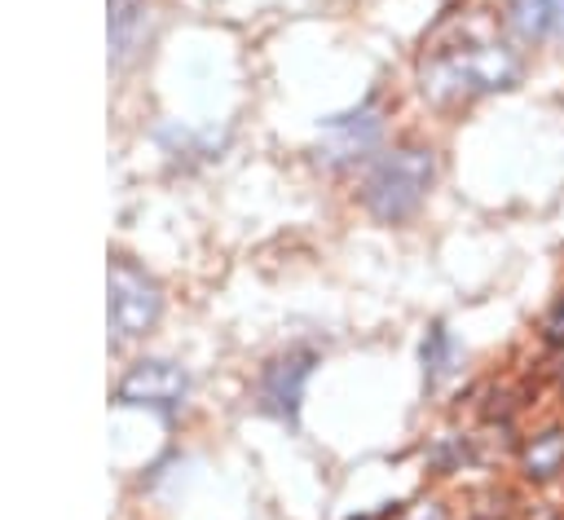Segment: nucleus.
I'll return each mask as SVG.
<instances>
[{
	"instance_id": "obj_1",
	"label": "nucleus",
	"mask_w": 564,
	"mask_h": 520,
	"mask_svg": "<svg viewBox=\"0 0 564 520\" xmlns=\"http://www.w3.org/2000/svg\"><path fill=\"white\" fill-rule=\"evenodd\" d=\"M524 62L502 40H467V44H436L419 62V88L432 106H463L489 93L516 88Z\"/></svg>"
},
{
	"instance_id": "obj_2",
	"label": "nucleus",
	"mask_w": 564,
	"mask_h": 520,
	"mask_svg": "<svg viewBox=\"0 0 564 520\" xmlns=\"http://www.w3.org/2000/svg\"><path fill=\"white\" fill-rule=\"evenodd\" d=\"M432 181H436V154H432V145H414L410 141V145L388 150L370 167V176L361 185V203H366V212L375 220L401 225V220H410L423 207Z\"/></svg>"
},
{
	"instance_id": "obj_3",
	"label": "nucleus",
	"mask_w": 564,
	"mask_h": 520,
	"mask_svg": "<svg viewBox=\"0 0 564 520\" xmlns=\"http://www.w3.org/2000/svg\"><path fill=\"white\" fill-rule=\"evenodd\" d=\"M159 308H163L159 282L132 260H115L110 264V335L115 339L145 335L159 322Z\"/></svg>"
},
{
	"instance_id": "obj_4",
	"label": "nucleus",
	"mask_w": 564,
	"mask_h": 520,
	"mask_svg": "<svg viewBox=\"0 0 564 520\" xmlns=\"http://www.w3.org/2000/svg\"><path fill=\"white\" fill-rule=\"evenodd\" d=\"M317 366V353L313 348H286L282 357H273L264 370H260V383H256V405L282 423H291L300 414V401H304V383Z\"/></svg>"
},
{
	"instance_id": "obj_5",
	"label": "nucleus",
	"mask_w": 564,
	"mask_h": 520,
	"mask_svg": "<svg viewBox=\"0 0 564 520\" xmlns=\"http://www.w3.org/2000/svg\"><path fill=\"white\" fill-rule=\"evenodd\" d=\"M189 397V375L176 361H137L123 383H119V401L123 405H141L154 414H176Z\"/></svg>"
},
{
	"instance_id": "obj_6",
	"label": "nucleus",
	"mask_w": 564,
	"mask_h": 520,
	"mask_svg": "<svg viewBox=\"0 0 564 520\" xmlns=\"http://www.w3.org/2000/svg\"><path fill=\"white\" fill-rule=\"evenodd\" d=\"M379 137H383V110L375 101H366V106H357L348 115L326 119L322 141H317V159L322 163H335V167L357 163V159H366L379 145Z\"/></svg>"
},
{
	"instance_id": "obj_7",
	"label": "nucleus",
	"mask_w": 564,
	"mask_h": 520,
	"mask_svg": "<svg viewBox=\"0 0 564 520\" xmlns=\"http://www.w3.org/2000/svg\"><path fill=\"white\" fill-rule=\"evenodd\" d=\"M502 22L524 44L564 40V0H502Z\"/></svg>"
},
{
	"instance_id": "obj_8",
	"label": "nucleus",
	"mask_w": 564,
	"mask_h": 520,
	"mask_svg": "<svg viewBox=\"0 0 564 520\" xmlns=\"http://www.w3.org/2000/svg\"><path fill=\"white\" fill-rule=\"evenodd\" d=\"M516 463H520V476H524L529 485H551L555 476H564V427L555 423V427L533 432V436L520 445Z\"/></svg>"
},
{
	"instance_id": "obj_9",
	"label": "nucleus",
	"mask_w": 564,
	"mask_h": 520,
	"mask_svg": "<svg viewBox=\"0 0 564 520\" xmlns=\"http://www.w3.org/2000/svg\"><path fill=\"white\" fill-rule=\"evenodd\" d=\"M110 62L123 66L145 31V0H110Z\"/></svg>"
},
{
	"instance_id": "obj_10",
	"label": "nucleus",
	"mask_w": 564,
	"mask_h": 520,
	"mask_svg": "<svg viewBox=\"0 0 564 520\" xmlns=\"http://www.w3.org/2000/svg\"><path fill=\"white\" fill-rule=\"evenodd\" d=\"M454 335L441 326V322H432L427 326V335H423V348H419V357H423V379H427V388H436L449 370H454Z\"/></svg>"
},
{
	"instance_id": "obj_11",
	"label": "nucleus",
	"mask_w": 564,
	"mask_h": 520,
	"mask_svg": "<svg viewBox=\"0 0 564 520\" xmlns=\"http://www.w3.org/2000/svg\"><path fill=\"white\" fill-rule=\"evenodd\" d=\"M542 339L546 348H564V295L542 313Z\"/></svg>"
},
{
	"instance_id": "obj_12",
	"label": "nucleus",
	"mask_w": 564,
	"mask_h": 520,
	"mask_svg": "<svg viewBox=\"0 0 564 520\" xmlns=\"http://www.w3.org/2000/svg\"><path fill=\"white\" fill-rule=\"evenodd\" d=\"M401 520H445V511H441V502H414L401 511Z\"/></svg>"
},
{
	"instance_id": "obj_13",
	"label": "nucleus",
	"mask_w": 564,
	"mask_h": 520,
	"mask_svg": "<svg viewBox=\"0 0 564 520\" xmlns=\"http://www.w3.org/2000/svg\"><path fill=\"white\" fill-rule=\"evenodd\" d=\"M555 353H560V357H555V370H551V375H555V383H560V392H564V348H555Z\"/></svg>"
}]
</instances>
